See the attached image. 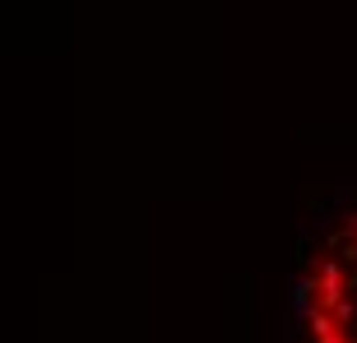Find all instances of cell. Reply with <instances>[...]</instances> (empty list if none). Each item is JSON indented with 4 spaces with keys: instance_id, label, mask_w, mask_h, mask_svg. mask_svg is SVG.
<instances>
[{
    "instance_id": "cell-2",
    "label": "cell",
    "mask_w": 357,
    "mask_h": 343,
    "mask_svg": "<svg viewBox=\"0 0 357 343\" xmlns=\"http://www.w3.org/2000/svg\"><path fill=\"white\" fill-rule=\"evenodd\" d=\"M353 255H357V246H353Z\"/></svg>"
},
{
    "instance_id": "cell-1",
    "label": "cell",
    "mask_w": 357,
    "mask_h": 343,
    "mask_svg": "<svg viewBox=\"0 0 357 343\" xmlns=\"http://www.w3.org/2000/svg\"><path fill=\"white\" fill-rule=\"evenodd\" d=\"M320 343H348V339H344V334H334V339H320Z\"/></svg>"
}]
</instances>
